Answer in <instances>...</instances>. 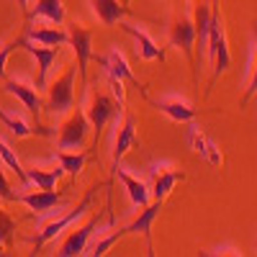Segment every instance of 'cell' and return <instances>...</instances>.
Here are the masks:
<instances>
[{
  "label": "cell",
  "instance_id": "44dd1931",
  "mask_svg": "<svg viewBox=\"0 0 257 257\" xmlns=\"http://www.w3.org/2000/svg\"><path fill=\"white\" fill-rule=\"evenodd\" d=\"M64 175V170L59 167V165H54V167H29L26 170V180H29V185H36V188H41V190H52V188H57V183H59V178Z\"/></svg>",
  "mask_w": 257,
  "mask_h": 257
},
{
  "label": "cell",
  "instance_id": "4316f807",
  "mask_svg": "<svg viewBox=\"0 0 257 257\" xmlns=\"http://www.w3.org/2000/svg\"><path fill=\"white\" fill-rule=\"evenodd\" d=\"M0 160H3L11 170H13V173L21 178V183H24V185H29V180H26V170H24V165H21V160H18V155L13 152V149H11V144L3 139V137H0Z\"/></svg>",
  "mask_w": 257,
  "mask_h": 257
},
{
  "label": "cell",
  "instance_id": "2e32d148",
  "mask_svg": "<svg viewBox=\"0 0 257 257\" xmlns=\"http://www.w3.org/2000/svg\"><path fill=\"white\" fill-rule=\"evenodd\" d=\"M155 108H160L167 118H173L178 123H190L196 118V108H193L188 100H183L180 95H167V98L155 100Z\"/></svg>",
  "mask_w": 257,
  "mask_h": 257
},
{
  "label": "cell",
  "instance_id": "4fadbf2b",
  "mask_svg": "<svg viewBox=\"0 0 257 257\" xmlns=\"http://www.w3.org/2000/svg\"><path fill=\"white\" fill-rule=\"evenodd\" d=\"M100 226V211L93 213V216L88 219V224H82L80 229H75L67 239L62 242V247L57 249L59 257H75V254H82L85 247H88V239L93 237V231Z\"/></svg>",
  "mask_w": 257,
  "mask_h": 257
},
{
  "label": "cell",
  "instance_id": "8992f818",
  "mask_svg": "<svg viewBox=\"0 0 257 257\" xmlns=\"http://www.w3.org/2000/svg\"><path fill=\"white\" fill-rule=\"evenodd\" d=\"M170 47L180 49L190 67L196 64V57H193V49H196V26H193V18L188 11H183L173 18V26H170Z\"/></svg>",
  "mask_w": 257,
  "mask_h": 257
},
{
  "label": "cell",
  "instance_id": "603a6c76",
  "mask_svg": "<svg viewBox=\"0 0 257 257\" xmlns=\"http://www.w3.org/2000/svg\"><path fill=\"white\" fill-rule=\"evenodd\" d=\"M54 162L64 170V175H72V178H77L82 170H85V162H88V155L82 152H67V149H57L54 152Z\"/></svg>",
  "mask_w": 257,
  "mask_h": 257
},
{
  "label": "cell",
  "instance_id": "cb8c5ba5",
  "mask_svg": "<svg viewBox=\"0 0 257 257\" xmlns=\"http://www.w3.org/2000/svg\"><path fill=\"white\" fill-rule=\"evenodd\" d=\"M31 18H47V21H52L54 26H62L64 24V6H62V0H36Z\"/></svg>",
  "mask_w": 257,
  "mask_h": 257
},
{
  "label": "cell",
  "instance_id": "1f68e13d",
  "mask_svg": "<svg viewBox=\"0 0 257 257\" xmlns=\"http://www.w3.org/2000/svg\"><path fill=\"white\" fill-rule=\"evenodd\" d=\"M108 88H111V95L118 100V105H123L126 103V90H123V80H118V77H111L108 75Z\"/></svg>",
  "mask_w": 257,
  "mask_h": 257
},
{
  "label": "cell",
  "instance_id": "f546056e",
  "mask_svg": "<svg viewBox=\"0 0 257 257\" xmlns=\"http://www.w3.org/2000/svg\"><path fill=\"white\" fill-rule=\"evenodd\" d=\"M16 231V219L0 206V254H3V244L11 239V234Z\"/></svg>",
  "mask_w": 257,
  "mask_h": 257
},
{
  "label": "cell",
  "instance_id": "8fae6325",
  "mask_svg": "<svg viewBox=\"0 0 257 257\" xmlns=\"http://www.w3.org/2000/svg\"><path fill=\"white\" fill-rule=\"evenodd\" d=\"M21 49H26L34 62H36V67H39V80H36V88H47V82H49V70H52V64L59 54V47H44V44H36V41H29L26 36H21Z\"/></svg>",
  "mask_w": 257,
  "mask_h": 257
},
{
  "label": "cell",
  "instance_id": "83f0119b",
  "mask_svg": "<svg viewBox=\"0 0 257 257\" xmlns=\"http://www.w3.org/2000/svg\"><path fill=\"white\" fill-rule=\"evenodd\" d=\"M257 95V29L252 31V59H249V75H247V90L242 103H247L249 98Z\"/></svg>",
  "mask_w": 257,
  "mask_h": 257
},
{
  "label": "cell",
  "instance_id": "5b68a950",
  "mask_svg": "<svg viewBox=\"0 0 257 257\" xmlns=\"http://www.w3.org/2000/svg\"><path fill=\"white\" fill-rule=\"evenodd\" d=\"M95 193H98V185L95 188H90L88 190V196H85L80 203H77V208H72L70 213H64V216H57V219H52V221H47L44 226L39 229V234L34 237V247L39 249L41 244H47V242H52L54 237H59V234L67 229V226H72L77 219H82L85 213H88V208L93 206V198H95Z\"/></svg>",
  "mask_w": 257,
  "mask_h": 257
},
{
  "label": "cell",
  "instance_id": "5bb4252c",
  "mask_svg": "<svg viewBox=\"0 0 257 257\" xmlns=\"http://www.w3.org/2000/svg\"><path fill=\"white\" fill-rule=\"evenodd\" d=\"M162 203H165V201H155V198H152L144 208H139L137 216H134V221L128 224V226H123V234H144V237L149 239V247H152V224H155V219L160 216Z\"/></svg>",
  "mask_w": 257,
  "mask_h": 257
},
{
  "label": "cell",
  "instance_id": "ffe728a7",
  "mask_svg": "<svg viewBox=\"0 0 257 257\" xmlns=\"http://www.w3.org/2000/svg\"><path fill=\"white\" fill-rule=\"evenodd\" d=\"M90 6H93V13L98 16V21L103 26H116L128 13V8L123 3H118V0H90Z\"/></svg>",
  "mask_w": 257,
  "mask_h": 257
},
{
  "label": "cell",
  "instance_id": "484cf974",
  "mask_svg": "<svg viewBox=\"0 0 257 257\" xmlns=\"http://www.w3.org/2000/svg\"><path fill=\"white\" fill-rule=\"evenodd\" d=\"M103 229H105V226H103ZM103 229L98 226V231H100V234H103ZM121 237H123V229H118V231H116V229H111V234H103V237H98V242H95V244H88V247H85V252H82V254H90V257H103V254L108 252V249H111V247H113V244H116Z\"/></svg>",
  "mask_w": 257,
  "mask_h": 257
},
{
  "label": "cell",
  "instance_id": "d6986e66",
  "mask_svg": "<svg viewBox=\"0 0 257 257\" xmlns=\"http://www.w3.org/2000/svg\"><path fill=\"white\" fill-rule=\"evenodd\" d=\"M29 41H36V44H44V47H67L70 44V34L62 31L57 26H36L26 31Z\"/></svg>",
  "mask_w": 257,
  "mask_h": 257
},
{
  "label": "cell",
  "instance_id": "e0dca14e",
  "mask_svg": "<svg viewBox=\"0 0 257 257\" xmlns=\"http://www.w3.org/2000/svg\"><path fill=\"white\" fill-rule=\"evenodd\" d=\"M118 26H121L128 36H134V41H137V54H139L142 59H147V62L165 59V52L157 47V41L149 36L144 29H137V26H132V24H123V21H118Z\"/></svg>",
  "mask_w": 257,
  "mask_h": 257
},
{
  "label": "cell",
  "instance_id": "52a82bcc",
  "mask_svg": "<svg viewBox=\"0 0 257 257\" xmlns=\"http://www.w3.org/2000/svg\"><path fill=\"white\" fill-rule=\"evenodd\" d=\"M180 180H185V175L180 170H175L173 165H167V162L149 165V193H152L155 201H165Z\"/></svg>",
  "mask_w": 257,
  "mask_h": 257
},
{
  "label": "cell",
  "instance_id": "ba28073f",
  "mask_svg": "<svg viewBox=\"0 0 257 257\" xmlns=\"http://www.w3.org/2000/svg\"><path fill=\"white\" fill-rule=\"evenodd\" d=\"M70 47L77 57V72L82 77V85H88V62L93 59V31L80 24L70 26Z\"/></svg>",
  "mask_w": 257,
  "mask_h": 257
},
{
  "label": "cell",
  "instance_id": "7a4b0ae2",
  "mask_svg": "<svg viewBox=\"0 0 257 257\" xmlns=\"http://www.w3.org/2000/svg\"><path fill=\"white\" fill-rule=\"evenodd\" d=\"M64 118L59 121V132H57V149H67V152H80L85 147L90 132V121L85 116L82 108H72L67 113H62Z\"/></svg>",
  "mask_w": 257,
  "mask_h": 257
},
{
  "label": "cell",
  "instance_id": "836d02e7",
  "mask_svg": "<svg viewBox=\"0 0 257 257\" xmlns=\"http://www.w3.org/2000/svg\"><path fill=\"white\" fill-rule=\"evenodd\" d=\"M0 198H3V201H16V193L11 190V183H8V178H6L3 165H0Z\"/></svg>",
  "mask_w": 257,
  "mask_h": 257
},
{
  "label": "cell",
  "instance_id": "f1b7e54d",
  "mask_svg": "<svg viewBox=\"0 0 257 257\" xmlns=\"http://www.w3.org/2000/svg\"><path fill=\"white\" fill-rule=\"evenodd\" d=\"M188 147L193 149L196 155H201V157H206V152H208V144H211V139L203 134V128L198 126V123H190V128H188Z\"/></svg>",
  "mask_w": 257,
  "mask_h": 257
},
{
  "label": "cell",
  "instance_id": "ac0fdd59",
  "mask_svg": "<svg viewBox=\"0 0 257 257\" xmlns=\"http://www.w3.org/2000/svg\"><path fill=\"white\" fill-rule=\"evenodd\" d=\"M103 67H105V75H111V77H118V80H128V82H134V85H139L142 88V82H139V77L132 72V67H128V62H126V57L118 52V49H111L108 52V57H95Z\"/></svg>",
  "mask_w": 257,
  "mask_h": 257
},
{
  "label": "cell",
  "instance_id": "9a60e30c",
  "mask_svg": "<svg viewBox=\"0 0 257 257\" xmlns=\"http://www.w3.org/2000/svg\"><path fill=\"white\" fill-rule=\"evenodd\" d=\"M6 93L18 98L21 103H24V108H29L34 116L41 113V108H44V100L39 98V90H36V85L26 82V80H8L6 82Z\"/></svg>",
  "mask_w": 257,
  "mask_h": 257
},
{
  "label": "cell",
  "instance_id": "7c38bea8",
  "mask_svg": "<svg viewBox=\"0 0 257 257\" xmlns=\"http://www.w3.org/2000/svg\"><path fill=\"white\" fill-rule=\"evenodd\" d=\"M111 175L113 178H118L121 183H123V190H126V196H128V201H132V206L139 211V208H144L149 201H152V193H149V185L144 183V180H139L137 175H132L128 170L118 162L116 167H111Z\"/></svg>",
  "mask_w": 257,
  "mask_h": 257
},
{
  "label": "cell",
  "instance_id": "6da1fadb",
  "mask_svg": "<svg viewBox=\"0 0 257 257\" xmlns=\"http://www.w3.org/2000/svg\"><path fill=\"white\" fill-rule=\"evenodd\" d=\"M206 54L211 59V67H213V77H211V85H213L231 67V52H229V41H226V31H224V21H221L219 8H211V26H208Z\"/></svg>",
  "mask_w": 257,
  "mask_h": 257
},
{
  "label": "cell",
  "instance_id": "e575fe53",
  "mask_svg": "<svg viewBox=\"0 0 257 257\" xmlns=\"http://www.w3.org/2000/svg\"><path fill=\"white\" fill-rule=\"evenodd\" d=\"M18 6H21V11H26L29 8V0H18Z\"/></svg>",
  "mask_w": 257,
  "mask_h": 257
},
{
  "label": "cell",
  "instance_id": "3957f363",
  "mask_svg": "<svg viewBox=\"0 0 257 257\" xmlns=\"http://www.w3.org/2000/svg\"><path fill=\"white\" fill-rule=\"evenodd\" d=\"M75 75H77V64H70L62 75H57L52 82H47V103L44 108L52 113H67L75 105Z\"/></svg>",
  "mask_w": 257,
  "mask_h": 257
},
{
  "label": "cell",
  "instance_id": "4dcf8cb0",
  "mask_svg": "<svg viewBox=\"0 0 257 257\" xmlns=\"http://www.w3.org/2000/svg\"><path fill=\"white\" fill-rule=\"evenodd\" d=\"M16 49H21V36H18V39H13V41H8V44H0V77H6L8 57H11Z\"/></svg>",
  "mask_w": 257,
  "mask_h": 257
},
{
  "label": "cell",
  "instance_id": "d6a6232c",
  "mask_svg": "<svg viewBox=\"0 0 257 257\" xmlns=\"http://www.w3.org/2000/svg\"><path fill=\"white\" fill-rule=\"evenodd\" d=\"M206 257H239L242 252L237 247H229V244H221V247H213V249H206L203 252Z\"/></svg>",
  "mask_w": 257,
  "mask_h": 257
},
{
  "label": "cell",
  "instance_id": "9c48e42d",
  "mask_svg": "<svg viewBox=\"0 0 257 257\" xmlns=\"http://www.w3.org/2000/svg\"><path fill=\"white\" fill-rule=\"evenodd\" d=\"M137 144V121L132 113H123L121 121L116 118V132H113V149H111V167H116L128 149Z\"/></svg>",
  "mask_w": 257,
  "mask_h": 257
},
{
  "label": "cell",
  "instance_id": "30bf717a",
  "mask_svg": "<svg viewBox=\"0 0 257 257\" xmlns=\"http://www.w3.org/2000/svg\"><path fill=\"white\" fill-rule=\"evenodd\" d=\"M16 201L29 206L36 216H44L52 208H59L64 203V196L57 193L54 188L52 190H41V188H34V190H24V193H16Z\"/></svg>",
  "mask_w": 257,
  "mask_h": 257
},
{
  "label": "cell",
  "instance_id": "277c9868",
  "mask_svg": "<svg viewBox=\"0 0 257 257\" xmlns=\"http://www.w3.org/2000/svg\"><path fill=\"white\" fill-rule=\"evenodd\" d=\"M123 105H118V100L108 93H100V90H93L90 98H88V105H85V116L90 121V132L95 137V144L100 142L103 137V128L111 118H116L121 113Z\"/></svg>",
  "mask_w": 257,
  "mask_h": 257
},
{
  "label": "cell",
  "instance_id": "d4e9b609",
  "mask_svg": "<svg viewBox=\"0 0 257 257\" xmlns=\"http://www.w3.org/2000/svg\"><path fill=\"white\" fill-rule=\"evenodd\" d=\"M0 121L6 123V128H8L16 139H26V137L36 134V128H34L26 118H21L18 113H11V111H6V108H0Z\"/></svg>",
  "mask_w": 257,
  "mask_h": 257
},
{
  "label": "cell",
  "instance_id": "7402d4cb",
  "mask_svg": "<svg viewBox=\"0 0 257 257\" xmlns=\"http://www.w3.org/2000/svg\"><path fill=\"white\" fill-rule=\"evenodd\" d=\"M193 26H196V49L206 52V41H208V26H211V8L206 3L193 6Z\"/></svg>",
  "mask_w": 257,
  "mask_h": 257
},
{
  "label": "cell",
  "instance_id": "d590c367",
  "mask_svg": "<svg viewBox=\"0 0 257 257\" xmlns=\"http://www.w3.org/2000/svg\"><path fill=\"white\" fill-rule=\"evenodd\" d=\"M121 3H123V6H128V3H132V0H121Z\"/></svg>",
  "mask_w": 257,
  "mask_h": 257
}]
</instances>
